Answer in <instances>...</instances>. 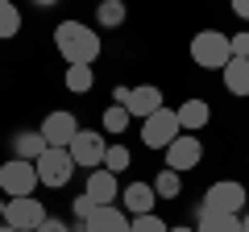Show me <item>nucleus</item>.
Segmentation results:
<instances>
[{
	"instance_id": "obj_1",
	"label": "nucleus",
	"mask_w": 249,
	"mask_h": 232,
	"mask_svg": "<svg viewBox=\"0 0 249 232\" xmlns=\"http://www.w3.org/2000/svg\"><path fill=\"white\" fill-rule=\"evenodd\" d=\"M54 50L62 54L67 66H96V58L104 54V42H100V33H91V25L67 17L54 25Z\"/></svg>"
},
{
	"instance_id": "obj_2",
	"label": "nucleus",
	"mask_w": 249,
	"mask_h": 232,
	"mask_svg": "<svg viewBox=\"0 0 249 232\" xmlns=\"http://www.w3.org/2000/svg\"><path fill=\"white\" fill-rule=\"evenodd\" d=\"M232 58V46H229V33L220 29H199L191 37V63L204 66V71H224Z\"/></svg>"
},
{
	"instance_id": "obj_3",
	"label": "nucleus",
	"mask_w": 249,
	"mask_h": 232,
	"mask_svg": "<svg viewBox=\"0 0 249 232\" xmlns=\"http://www.w3.org/2000/svg\"><path fill=\"white\" fill-rule=\"evenodd\" d=\"M199 207L212 212V215H241L249 207V191H245V182H237V179H220V182H212V187L204 191Z\"/></svg>"
},
{
	"instance_id": "obj_4",
	"label": "nucleus",
	"mask_w": 249,
	"mask_h": 232,
	"mask_svg": "<svg viewBox=\"0 0 249 232\" xmlns=\"http://www.w3.org/2000/svg\"><path fill=\"white\" fill-rule=\"evenodd\" d=\"M178 133H183V129H178L175 108H166V104H162L158 112H150V116L142 120V133H137V137H142V145H145V149H154V153H158V149H166V145L175 141Z\"/></svg>"
},
{
	"instance_id": "obj_5",
	"label": "nucleus",
	"mask_w": 249,
	"mask_h": 232,
	"mask_svg": "<svg viewBox=\"0 0 249 232\" xmlns=\"http://www.w3.org/2000/svg\"><path fill=\"white\" fill-rule=\"evenodd\" d=\"M37 187H42V182H37V166L34 162L9 158L4 166H0V191H4L9 199H25V195H34Z\"/></svg>"
},
{
	"instance_id": "obj_6",
	"label": "nucleus",
	"mask_w": 249,
	"mask_h": 232,
	"mask_svg": "<svg viewBox=\"0 0 249 232\" xmlns=\"http://www.w3.org/2000/svg\"><path fill=\"white\" fill-rule=\"evenodd\" d=\"M34 166H37V182L50 187V191L67 187V182L75 179V170H79V166H75V158H71V149H46Z\"/></svg>"
},
{
	"instance_id": "obj_7",
	"label": "nucleus",
	"mask_w": 249,
	"mask_h": 232,
	"mask_svg": "<svg viewBox=\"0 0 249 232\" xmlns=\"http://www.w3.org/2000/svg\"><path fill=\"white\" fill-rule=\"evenodd\" d=\"M46 220H50V215H46V203H42V199H34V195H25V199H4V224H9V228H17V232H37Z\"/></svg>"
},
{
	"instance_id": "obj_8",
	"label": "nucleus",
	"mask_w": 249,
	"mask_h": 232,
	"mask_svg": "<svg viewBox=\"0 0 249 232\" xmlns=\"http://www.w3.org/2000/svg\"><path fill=\"white\" fill-rule=\"evenodd\" d=\"M67 149H71V158H75L79 170H100V166H104V153H108V137L104 133H91V129H79Z\"/></svg>"
},
{
	"instance_id": "obj_9",
	"label": "nucleus",
	"mask_w": 249,
	"mask_h": 232,
	"mask_svg": "<svg viewBox=\"0 0 249 232\" xmlns=\"http://www.w3.org/2000/svg\"><path fill=\"white\" fill-rule=\"evenodd\" d=\"M162 153H166V170H178V174H187V170H196L199 162H204V141H199L196 133H178Z\"/></svg>"
},
{
	"instance_id": "obj_10",
	"label": "nucleus",
	"mask_w": 249,
	"mask_h": 232,
	"mask_svg": "<svg viewBox=\"0 0 249 232\" xmlns=\"http://www.w3.org/2000/svg\"><path fill=\"white\" fill-rule=\"evenodd\" d=\"M79 120H75V112H67V108H58V112H50L42 120V125H37V133L46 137V145H50V149H67V145L75 141V133H79Z\"/></svg>"
},
{
	"instance_id": "obj_11",
	"label": "nucleus",
	"mask_w": 249,
	"mask_h": 232,
	"mask_svg": "<svg viewBox=\"0 0 249 232\" xmlns=\"http://www.w3.org/2000/svg\"><path fill=\"white\" fill-rule=\"evenodd\" d=\"M83 195H91V203L96 207H108V203H116L121 199V182H116V174L112 170H88V182H83Z\"/></svg>"
},
{
	"instance_id": "obj_12",
	"label": "nucleus",
	"mask_w": 249,
	"mask_h": 232,
	"mask_svg": "<svg viewBox=\"0 0 249 232\" xmlns=\"http://www.w3.org/2000/svg\"><path fill=\"white\" fill-rule=\"evenodd\" d=\"M158 108H162V87H158V83H137V87H129L124 112L133 116V120H145V116L158 112Z\"/></svg>"
},
{
	"instance_id": "obj_13",
	"label": "nucleus",
	"mask_w": 249,
	"mask_h": 232,
	"mask_svg": "<svg viewBox=\"0 0 249 232\" xmlns=\"http://www.w3.org/2000/svg\"><path fill=\"white\" fill-rule=\"evenodd\" d=\"M121 207H124V215H150L154 207H158V195H154V187L150 182H129V187L121 191Z\"/></svg>"
},
{
	"instance_id": "obj_14",
	"label": "nucleus",
	"mask_w": 249,
	"mask_h": 232,
	"mask_svg": "<svg viewBox=\"0 0 249 232\" xmlns=\"http://www.w3.org/2000/svg\"><path fill=\"white\" fill-rule=\"evenodd\" d=\"M83 232H129V215H124L121 203L96 207V212L83 220Z\"/></svg>"
},
{
	"instance_id": "obj_15",
	"label": "nucleus",
	"mask_w": 249,
	"mask_h": 232,
	"mask_svg": "<svg viewBox=\"0 0 249 232\" xmlns=\"http://www.w3.org/2000/svg\"><path fill=\"white\" fill-rule=\"evenodd\" d=\"M9 145H13V158H21V162H37L46 149H50L37 129H17V133L9 137Z\"/></svg>"
},
{
	"instance_id": "obj_16",
	"label": "nucleus",
	"mask_w": 249,
	"mask_h": 232,
	"mask_svg": "<svg viewBox=\"0 0 249 232\" xmlns=\"http://www.w3.org/2000/svg\"><path fill=\"white\" fill-rule=\"evenodd\" d=\"M178 116V129L183 133H199V129H208V120H212V108H208V99H183V104L175 108Z\"/></svg>"
},
{
	"instance_id": "obj_17",
	"label": "nucleus",
	"mask_w": 249,
	"mask_h": 232,
	"mask_svg": "<svg viewBox=\"0 0 249 232\" xmlns=\"http://www.w3.org/2000/svg\"><path fill=\"white\" fill-rule=\"evenodd\" d=\"M220 75H224V91L229 96H237V99L249 96V58H229V66Z\"/></svg>"
},
{
	"instance_id": "obj_18",
	"label": "nucleus",
	"mask_w": 249,
	"mask_h": 232,
	"mask_svg": "<svg viewBox=\"0 0 249 232\" xmlns=\"http://www.w3.org/2000/svg\"><path fill=\"white\" fill-rule=\"evenodd\" d=\"M129 21V4L124 0H100L96 4V25L100 29H121Z\"/></svg>"
},
{
	"instance_id": "obj_19",
	"label": "nucleus",
	"mask_w": 249,
	"mask_h": 232,
	"mask_svg": "<svg viewBox=\"0 0 249 232\" xmlns=\"http://www.w3.org/2000/svg\"><path fill=\"white\" fill-rule=\"evenodd\" d=\"M62 87L71 91V96H88V91L96 87V66H67Z\"/></svg>"
},
{
	"instance_id": "obj_20",
	"label": "nucleus",
	"mask_w": 249,
	"mask_h": 232,
	"mask_svg": "<svg viewBox=\"0 0 249 232\" xmlns=\"http://www.w3.org/2000/svg\"><path fill=\"white\" fill-rule=\"evenodd\" d=\"M150 187H154V195H158V199H178V195H183V174L162 166L158 174L150 179Z\"/></svg>"
},
{
	"instance_id": "obj_21",
	"label": "nucleus",
	"mask_w": 249,
	"mask_h": 232,
	"mask_svg": "<svg viewBox=\"0 0 249 232\" xmlns=\"http://www.w3.org/2000/svg\"><path fill=\"white\" fill-rule=\"evenodd\" d=\"M100 125H104V137H124V133H129V125H133V116L124 112L121 104H108L104 116H100Z\"/></svg>"
},
{
	"instance_id": "obj_22",
	"label": "nucleus",
	"mask_w": 249,
	"mask_h": 232,
	"mask_svg": "<svg viewBox=\"0 0 249 232\" xmlns=\"http://www.w3.org/2000/svg\"><path fill=\"white\" fill-rule=\"evenodd\" d=\"M129 166H133V153H129V145H124V141H108L104 170H112V174H124Z\"/></svg>"
},
{
	"instance_id": "obj_23",
	"label": "nucleus",
	"mask_w": 249,
	"mask_h": 232,
	"mask_svg": "<svg viewBox=\"0 0 249 232\" xmlns=\"http://www.w3.org/2000/svg\"><path fill=\"white\" fill-rule=\"evenodd\" d=\"M17 33H21V9L13 0H0V42H9Z\"/></svg>"
},
{
	"instance_id": "obj_24",
	"label": "nucleus",
	"mask_w": 249,
	"mask_h": 232,
	"mask_svg": "<svg viewBox=\"0 0 249 232\" xmlns=\"http://www.w3.org/2000/svg\"><path fill=\"white\" fill-rule=\"evenodd\" d=\"M196 232H241V215H212L208 212L196 224Z\"/></svg>"
},
{
	"instance_id": "obj_25",
	"label": "nucleus",
	"mask_w": 249,
	"mask_h": 232,
	"mask_svg": "<svg viewBox=\"0 0 249 232\" xmlns=\"http://www.w3.org/2000/svg\"><path fill=\"white\" fill-rule=\"evenodd\" d=\"M129 232H170V224L162 220L158 212H150V215H129Z\"/></svg>"
},
{
	"instance_id": "obj_26",
	"label": "nucleus",
	"mask_w": 249,
	"mask_h": 232,
	"mask_svg": "<svg viewBox=\"0 0 249 232\" xmlns=\"http://www.w3.org/2000/svg\"><path fill=\"white\" fill-rule=\"evenodd\" d=\"M91 212H96V203H91V195H75V199H71V215H75V220H88Z\"/></svg>"
},
{
	"instance_id": "obj_27",
	"label": "nucleus",
	"mask_w": 249,
	"mask_h": 232,
	"mask_svg": "<svg viewBox=\"0 0 249 232\" xmlns=\"http://www.w3.org/2000/svg\"><path fill=\"white\" fill-rule=\"evenodd\" d=\"M229 46H232V58H249V33H229Z\"/></svg>"
},
{
	"instance_id": "obj_28",
	"label": "nucleus",
	"mask_w": 249,
	"mask_h": 232,
	"mask_svg": "<svg viewBox=\"0 0 249 232\" xmlns=\"http://www.w3.org/2000/svg\"><path fill=\"white\" fill-rule=\"evenodd\" d=\"M37 232H71V224H67V220H46Z\"/></svg>"
},
{
	"instance_id": "obj_29",
	"label": "nucleus",
	"mask_w": 249,
	"mask_h": 232,
	"mask_svg": "<svg viewBox=\"0 0 249 232\" xmlns=\"http://www.w3.org/2000/svg\"><path fill=\"white\" fill-rule=\"evenodd\" d=\"M124 99H129V87H124V83H116V87H112V104L124 108Z\"/></svg>"
},
{
	"instance_id": "obj_30",
	"label": "nucleus",
	"mask_w": 249,
	"mask_h": 232,
	"mask_svg": "<svg viewBox=\"0 0 249 232\" xmlns=\"http://www.w3.org/2000/svg\"><path fill=\"white\" fill-rule=\"evenodd\" d=\"M232 13H237L241 21H249V0H232Z\"/></svg>"
},
{
	"instance_id": "obj_31",
	"label": "nucleus",
	"mask_w": 249,
	"mask_h": 232,
	"mask_svg": "<svg viewBox=\"0 0 249 232\" xmlns=\"http://www.w3.org/2000/svg\"><path fill=\"white\" fill-rule=\"evenodd\" d=\"M241 232H249V207L241 212Z\"/></svg>"
},
{
	"instance_id": "obj_32",
	"label": "nucleus",
	"mask_w": 249,
	"mask_h": 232,
	"mask_svg": "<svg viewBox=\"0 0 249 232\" xmlns=\"http://www.w3.org/2000/svg\"><path fill=\"white\" fill-rule=\"evenodd\" d=\"M170 232H196V228H191V224H175Z\"/></svg>"
},
{
	"instance_id": "obj_33",
	"label": "nucleus",
	"mask_w": 249,
	"mask_h": 232,
	"mask_svg": "<svg viewBox=\"0 0 249 232\" xmlns=\"http://www.w3.org/2000/svg\"><path fill=\"white\" fill-rule=\"evenodd\" d=\"M34 4L37 9H50V4H58V0H34Z\"/></svg>"
},
{
	"instance_id": "obj_34",
	"label": "nucleus",
	"mask_w": 249,
	"mask_h": 232,
	"mask_svg": "<svg viewBox=\"0 0 249 232\" xmlns=\"http://www.w3.org/2000/svg\"><path fill=\"white\" fill-rule=\"evenodd\" d=\"M0 228H4V203H0Z\"/></svg>"
},
{
	"instance_id": "obj_35",
	"label": "nucleus",
	"mask_w": 249,
	"mask_h": 232,
	"mask_svg": "<svg viewBox=\"0 0 249 232\" xmlns=\"http://www.w3.org/2000/svg\"><path fill=\"white\" fill-rule=\"evenodd\" d=\"M0 232H17V228H9V224H4V228H0Z\"/></svg>"
},
{
	"instance_id": "obj_36",
	"label": "nucleus",
	"mask_w": 249,
	"mask_h": 232,
	"mask_svg": "<svg viewBox=\"0 0 249 232\" xmlns=\"http://www.w3.org/2000/svg\"><path fill=\"white\" fill-rule=\"evenodd\" d=\"M96 4H100V0H96Z\"/></svg>"
}]
</instances>
